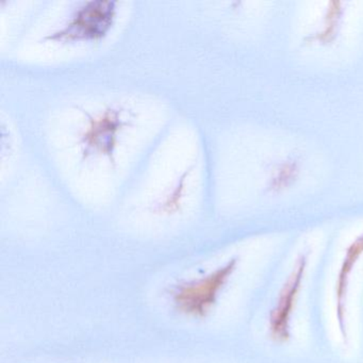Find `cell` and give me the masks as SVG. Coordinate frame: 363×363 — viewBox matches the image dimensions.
Returning <instances> with one entry per match:
<instances>
[{"label": "cell", "mask_w": 363, "mask_h": 363, "mask_svg": "<svg viewBox=\"0 0 363 363\" xmlns=\"http://www.w3.org/2000/svg\"><path fill=\"white\" fill-rule=\"evenodd\" d=\"M118 1L90 0L80 4L61 28L43 38L57 43H90L105 39L116 24Z\"/></svg>", "instance_id": "cell-1"}, {"label": "cell", "mask_w": 363, "mask_h": 363, "mask_svg": "<svg viewBox=\"0 0 363 363\" xmlns=\"http://www.w3.org/2000/svg\"><path fill=\"white\" fill-rule=\"evenodd\" d=\"M238 263L239 258L233 257L203 277L182 281L173 286L172 301L177 311L192 318H206L237 269Z\"/></svg>", "instance_id": "cell-2"}, {"label": "cell", "mask_w": 363, "mask_h": 363, "mask_svg": "<svg viewBox=\"0 0 363 363\" xmlns=\"http://www.w3.org/2000/svg\"><path fill=\"white\" fill-rule=\"evenodd\" d=\"M133 118L131 110L122 105L110 106L95 116L88 114V126L78 140L82 160L105 156L116 162L121 133L133 124Z\"/></svg>", "instance_id": "cell-3"}, {"label": "cell", "mask_w": 363, "mask_h": 363, "mask_svg": "<svg viewBox=\"0 0 363 363\" xmlns=\"http://www.w3.org/2000/svg\"><path fill=\"white\" fill-rule=\"evenodd\" d=\"M309 254V252H301L297 257L292 272L280 289L277 301L269 312V335L276 341L286 342L290 339L291 315L305 278Z\"/></svg>", "instance_id": "cell-4"}, {"label": "cell", "mask_w": 363, "mask_h": 363, "mask_svg": "<svg viewBox=\"0 0 363 363\" xmlns=\"http://www.w3.org/2000/svg\"><path fill=\"white\" fill-rule=\"evenodd\" d=\"M362 255L363 233H361L346 250L337 280H335V316H337L340 333L345 343H347L348 339L347 326H346V301H347L350 275Z\"/></svg>", "instance_id": "cell-5"}, {"label": "cell", "mask_w": 363, "mask_h": 363, "mask_svg": "<svg viewBox=\"0 0 363 363\" xmlns=\"http://www.w3.org/2000/svg\"><path fill=\"white\" fill-rule=\"evenodd\" d=\"M299 169L295 160H284L274 167L269 176L267 189L274 192H279L294 184L298 176Z\"/></svg>", "instance_id": "cell-6"}, {"label": "cell", "mask_w": 363, "mask_h": 363, "mask_svg": "<svg viewBox=\"0 0 363 363\" xmlns=\"http://www.w3.org/2000/svg\"><path fill=\"white\" fill-rule=\"evenodd\" d=\"M184 182H186V176L180 178L179 182H177L172 193L167 195L160 203H157L155 211L160 212V213L163 212L165 214H171L176 211L180 205V199L182 197V192H184Z\"/></svg>", "instance_id": "cell-7"}]
</instances>
